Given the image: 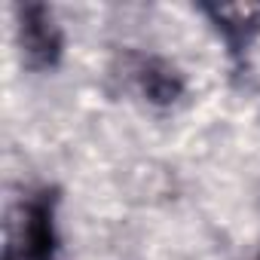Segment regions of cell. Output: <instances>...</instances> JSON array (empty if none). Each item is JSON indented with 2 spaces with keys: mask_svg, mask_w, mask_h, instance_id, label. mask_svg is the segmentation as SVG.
Listing matches in <instances>:
<instances>
[{
  "mask_svg": "<svg viewBox=\"0 0 260 260\" xmlns=\"http://www.w3.org/2000/svg\"><path fill=\"white\" fill-rule=\"evenodd\" d=\"M16 34H19V52L25 68L31 71H49L58 64L64 52V34L55 22L52 10L43 4H19L16 7Z\"/></svg>",
  "mask_w": 260,
  "mask_h": 260,
  "instance_id": "6da1fadb",
  "label": "cell"
},
{
  "mask_svg": "<svg viewBox=\"0 0 260 260\" xmlns=\"http://www.w3.org/2000/svg\"><path fill=\"white\" fill-rule=\"evenodd\" d=\"M55 193L40 190L22 205V220L7 248V260H49L55 251Z\"/></svg>",
  "mask_w": 260,
  "mask_h": 260,
  "instance_id": "7a4b0ae2",
  "label": "cell"
},
{
  "mask_svg": "<svg viewBox=\"0 0 260 260\" xmlns=\"http://www.w3.org/2000/svg\"><path fill=\"white\" fill-rule=\"evenodd\" d=\"M202 13L214 22L233 55H242L260 34V4H205Z\"/></svg>",
  "mask_w": 260,
  "mask_h": 260,
  "instance_id": "3957f363",
  "label": "cell"
},
{
  "mask_svg": "<svg viewBox=\"0 0 260 260\" xmlns=\"http://www.w3.org/2000/svg\"><path fill=\"white\" fill-rule=\"evenodd\" d=\"M135 80H138L141 95L150 104H159V107L181 101L184 92H187L184 74L175 64H169L166 58H141L135 64Z\"/></svg>",
  "mask_w": 260,
  "mask_h": 260,
  "instance_id": "277c9868",
  "label": "cell"
},
{
  "mask_svg": "<svg viewBox=\"0 0 260 260\" xmlns=\"http://www.w3.org/2000/svg\"><path fill=\"white\" fill-rule=\"evenodd\" d=\"M254 260H260V254H257V257H254Z\"/></svg>",
  "mask_w": 260,
  "mask_h": 260,
  "instance_id": "5b68a950",
  "label": "cell"
}]
</instances>
